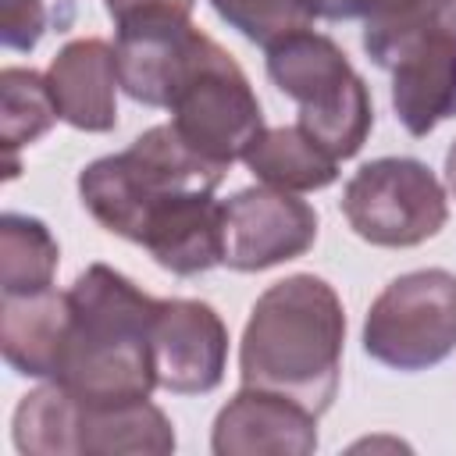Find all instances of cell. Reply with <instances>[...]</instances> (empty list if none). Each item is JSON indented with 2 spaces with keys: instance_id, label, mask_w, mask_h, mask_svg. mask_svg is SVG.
<instances>
[{
  "instance_id": "cell-4",
  "label": "cell",
  "mask_w": 456,
  "mask_h": 456,
  "mask_svg": "<svg viewBox=\"0 0 456 456\" xmlns=\"http://www.w3.org/2000/svg\"><path fill=\"white\" fill-rule=\"evenodd\" d=\"M267 78L278 93L296 100L299 128L335 160H349L363 150L374 128L370 89L331 36L303 28L271 43Z\"/></svg>"
},
{
  "instance_id": "cell-18",
  "label": "cell",
  "mask_w": 456,
  "mask_h": 456,
  "mask_svg": "<svg viewBox=\"0 0 456 456\" xmlns=\"http://www.w3.org/2000/svg\"><path fill=\"white\" fill-rule=\"evenodd\" d=\"M0 100H4L0 135H4V150H7V178H14L18 150L43 139L61 114L53 107L46 75H39L32 68H4L0 71Z\"/></svg>"
},
{
  "instance_id": "cell-8",
  "label": "cell",
  "mask_w": 456,
  "mask_h": 456,
  "mask_svg": "<svg viewBox=\"0 0 456 456\" xmlns=\"http://www.w3.org/2000/svg\"><path fill=\"white\" fill-rule=\"evenodd\" d=\"M317 239V210L271 185L239 189L224 203V256L232 271H267L303 256Z\"/></svg>"
},
{
  "instance_id": "cell-17",
  "label": "cell",
  "mask_w": 456,
  "mask_h": 456,
  "mask_svg": "<svg viewBox=\"0 0 456 456\" xmlns=\"http://www.w3.org/2000/svg\"><path fill=\"white\" fill-rule=\"evenodd\" d=\"M57 239L39 217L4 214L0 217V296H28L53 289Z\"/></svg>"
},
{
  "instance_id": "cell-23",
  "label": "cell",
  "mask_w": 456,
  "mask_h": 456,
  "mask_svg": "<svg viewBox=\"0 0 456 456\" xmlns=\"http://www.w3.org/2000/svg\"><path fill=\"white\" fill-rule=\"evenodd\" d=\"M445 182H449V192L456 196V142H452L449 153H445Z\"/></svg>"
},
{
  "instance_id": "cell-6",
  "label": "cell",
  "mask_w": 456,
  "mask_h": 456,
  "mask_svg": "<svg viewBox=\"0 0 456 456\" xmlns=\"http://www.w3.org/2000/svg\"><path fill=\"white\" fill-rule=\"evenodd\" d=\"M456 349V274L442 267L392 278L363 321V353L392 370H428Z\"/></svg>"
},
{
  "instance_id": "cell-3",
  "label": "cell",
  "mask_w": 456,
  "mask_h": 456,
  "mask_svg": "<svg viewBox=\"0 0 456 456\" xmlns=\"http://www.w3.org/2000/svg\"><path fill=\"white\" fill-rule=\"evenodd\" d=\"M224 175V167L189 150L171 125H153L128 150L93 160L78 175V196L100 228L139 242L146 217L164 200L189 189H217Z\"/></svg>"
},
{
  "instance_id": "cell-16",
  "label": "cell",
  "mask_w": 456,
  "mask_h": 456,
  "mask_svg": "<svg viewBox=\"0 0 456 456\" xmlns=\"http://www.w3.org/2000/svg\"><path fill=\"white\" fill-rule=\"evenodd\" d=\"M78 413L82 403L64 385L32 388L14 410V449L25 456H78Z\"/></svg>"
},
{
  "instance_id": "cell-2",
  "label": "cell",
  "mask_w": 456,
  "mask_h": 456,
  "mask_svg": "<svg viewBox=\"0 0 456 456\" xmlns=\"http://www.w3.org/2000/svg\"><path fill=\"white\" fill-rule=\"evenodd\" d=\"M71 317L57 363V385L82 403H135L157 388L153 317L157 303L132 278L89 264L68 289Z\"/></svg>"
},
{
  "instance_id": "cell-12",
  "label": "cell",
  "mask_w": 456,
  "mask_h": 456,
  "mask_svg": "<svg viewBox=\"0 0 456 456\" xmlns=\"http://www.w3.org/2000/svg\"><path fill=\"white\" fill-rule=\"evenodd\" d=\"M61 121L78 132H110L118 125V53L107 39L86 36L57 50L43 71Z\"/></svg>"
},
{
  "instance_id": "cell-13",
  "label": "cell",
  "mask_w": 456,
  "mask_h": 456,
  "mask_svg": "<svg viewBox=\"0 0 456 456\" xmlns=\"http://www.w3.org/2000/svg\"><path fill=\"white\" fill-rule=\"evenodd\" d=\"M71 303L68 292L43 289L28 296H0V353L21 378L53 381Z\"/></svg>"
},
{
  "instance_id": "cell-25",
  "label": "cell",
  "mask_w": 456,
  "mask_h": 456,
  "mask_svg": "<svg viewBox=\"0 0 456 456\" xmlns=\"http://www.w3.org/2000/svg\"><path fill=\"white\" fill-rule=\"evenodd\" d=\"M452 114H456V110H452Z\"/></svg>"
},
{
  "instance_id": "cell-5",
  "label": "cell",
  "mask_w": 456,
  "mask_h": 456,
  "mask_svg": "<svg viewBox=\"0 0 456 456\" xmlns=\"http://www.w3.org/2000/svg\"><path fill=\"white\" fill-rule=\"evenodd\" d=\"M167 125L182 135V142L224 171L242 160L256 135L267 128L246 71L210 36H203L200 50L192 53L167 100Z\"/></svg>"
},
{
  "instance_id": "cell-10",
  "label": "cell",
  "mask_w": 456,
  "mask_h": 456,
  "mask_svg": "<svg viewBox=\"0 0 456 456\" xmlns=\"http://www.w3.org/2000/svg\"><path fill=\"white\" fill-rule=\"evenodd\" d=\"M392 107L410 135H428L456 110V11L406 39L388 68Z\"/></svg>"
},
{
  "instance_id": "cell-22",
  "label": "cell",
  "mask_w": 456,
  "mask_h": 456,
  "mask_svg": "<svg viewBox=\"0 0 456 456\" xmlns=\"http://www.w3.org/2000/svg\"><path fill=\"white\" fill-rule=\"evenodd\" d=\"M114 25H135L150 18H192L196 0H103Z\"/></svg>"
},
{
  "instance_id": "cell-19",
  "label": "cell",
  "mask_w": 456,
  "mask_h": 456,
  "mask_svg": "<svg viewBox=\"0 0 456 456\" xmlns=\"http://www.w3.org/2000/svg\"><path fill=\"white\" fill-rule=\"evenodd\" d=\"M452 0H317V18L363 21V50L370 61L388 53L403 36L438 18Z\"/></svg>"
},
{
  "instance_id": "cell-9",
  "label": "cell",
  "mask_w": 456,
  "mask_h": 456,
  "mask_svg": "<svg viewBox=\"0 0 456 456\" xmlns=\"http://www.w3.org/2000/svg\"><path fill=\"white\" fill-rule=\"evenodd\" d=\"M157 388L175 395H203L224 381L228 328L203 299H160L153 317Z\"/></svg>"
},
{
  "instance_id": "cell-20",
  "label": "cell",
  "mask_w": 456,
  "mask_h": 456,
  "mask_svg": "<svg viewBox=\"0 0 456 456\" xmlns=\"http://www.w3.org/2000/svg\"><path fill=\"white\" fill-rule=\"evenodd\" d=\"M217 18L256 46H271L292 32H303L317 18V0H210Z\"/></svg>"
},
{
  "instance_id": "cell-15",
  "label": "cell",
  "mask_w": 456,
  "mask_h": 456,
  "mask_svg": "<svg viewBox=\"0 0 456 456\" xmlns=\"http://www.w3.org/2000/svg\"><path fill=\"white\" fill-rule=\"evenodd\" d=\"M242 164L253 171L260 185L281 192H314L328 189L338 178V160L324 146H317L299 125L264 128L256 142L246 150Z\"/></svg>"
},
{
  "instance_id": "cell-1",
  "label": "cell",
  "mask_w": 456,
  "mask_h": 456,
  "mask_svg": "<svg viewBox=\"0 0 456 456\" xmlns=\"http://www.w3.org/2000/svg\"><path fill=\"white\" fill-rule=\"evenodd\" d=\"M346 310L317 274H289L264 289L239 342L242 385L281 392L310 413H328L338 392Z\"/></svg>"
},
{
  "instance_id": "cell-21",
  "label": "cell",
  "mask_w": 456,
  "mask_h": 456,
  "mask_svg": "<svg viewBox=\"0 0 456 456\" xmlns=\"http://www.w3.org/2000/svg\"><path fill=\"white\" fill-rule=\"evenodd\" d=\"M46 32V7L43 0H0V43L7 50H36Z\"/></svg>"
},
{
  "instance_id": "cell-14",
  "label": "cell",
  "mask_w": 456,
  "mask_h": 456,
  "mask_svg": "<svg viewBox=\"0 0 456 456\" xmlns=\"http://www.w3.org/2000/svg\"><path fill=\"white\" fill-rule=\"evenodd\" d=\"M118 452H153V456L175 452V428L167 413L150 399L107 403V406L82 403L78 456H118Z\"/></svg>"
},
{
  "instance_id": "cell-11",
  "label": "cell",
  "mask_w": 456,
  "mask_h": 456,
  "mask_svg": "<svg viewBox=\"0 0 456 456\" xmlns=\"http://www.w3.org/2000/svg\"><path fill=\"white\" fill-rule=\"evenodd\" d=\"M210 449L217 456H306L317 449V413L281 392L242 385L214 417Z\"/></svg>"
},
{
  "instance_id": "cell-7",
  "label": "cell",
  "mask_w": 456,
  "mask_h": 456,
  "mask_svg": "<svg viewBox=\"0 0 456 456\" xmlns=\"http://www.w3.org/2000/svg\"><path fill=\"white\" fill-rule=\"evenodd\" d=\"M349 228L385 249H410L435 239L449 221V200L438 175L413 157H378L342 189Z\"/></svg>"
},
{
  "instance_id": "cell-24",
  "label": "cell",
  "mask_w": 456,
  "mask_h": 456,
  "mask_svg": "<svg viewBox=\"0 0 456 456\" xmlns=\"http://www.w3.org/2000/svg\"><path fill=\"white\" fill-rule=\"evenodd\" d=\"M452 4H456V0H452Z\"/></svg>"
}]
</instances>
